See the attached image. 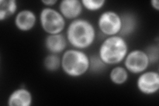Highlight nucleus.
<instances>
[{"label":"nucleus","instance_id":"nucleus-1","mask_svg":"<svg viewBox=\"0 0 159 106\" xmlns=\"http://www.w3.org/2000/svg\"><path fill=\"white\" fill-rule=\"evenodd\" d=\"M66 37L68 42L74 48L84 50L91 47L95 41L96 32L90 21L78 18L69 24Z\"/></svg>","mask_w":159,"mask_h":106},{"label":"nucleus","instance_id":"nucleus-2","mask_svg":"<svg viewBox=\"0 0 159 106\" xmlns=\"http://www.w3.org/2000/svg\"><path fill=\"white\" fill-rule=\"evenodd\" d=\"M128 53L129 47L125 38L115 35L107 37L102 42L98 55L107 65H115L123 62Z\"/></svg>","mask_w":159,"mask_h":106},{"label":"nucleus","instance_id":"nucleus-3","mask_svg":"<svg viewBox=\"0 0 159 106\" xmlns=\"http://www.w3.org/2000/svg\"><path fill=\"white\" fill-rule=\"evenodd\" d=\"M61 68L70 77H80L89 70V57L82 50L68 49L61 57Z\"/></svg>","mask_w":159,"mask_h":106},{"label":"nucleus","instance_id":"nucleus-4","mask_svg":"<svg viewBox=\"0 0 159 106\" xmlns=\"http://www.w3.org/2000/svg\"><path fill=\"white\" fill-rule=\"evenodd\" d=\"M39 21L43 31L48 35L62 33L66 27V19L59 11L52 7L42 9Z\"/></svg>","mask_w":159,"mask_h":106},{"label":"nucleus","instance_id":"nucleus-5","mask_svg":"<svg viewBox=\"0 0 159 106\" xmlns=\"http://www.w3.org/2000/svg\"><path fill=\"white\" fill-rule=\"evenodd\" d=\"M98 28L107 37L119 35L121 29V15L114 11H106L99 16L98 20Z\"/></svg>","mask_w":159,"mask_h":106},{"label":"nucleus","instance_id":"nucleus-6","mask_svg":"<svg viewBox=\"0 0 159 106\" xmlns=\"http://www.w3.org/2000/svg\"><path fill=\"white\" fill-rule=\"evenodd\" d=\"M123 62L124 67L127 71L135 74L146 71L150 65L145 51L140 49H135L129 52Z\"/></svg>","mask_w":159,"mask_h":106},{"label":"nucleus","instance_id":"nucleus-7","mask_svg":"<svg viewBox=\"0 0 159 106\" xmlns=\"http://www.w3.org/2000/svg\"><path fill=\"white\" fill-rule=\"evenodd\" d=\"M137 87L140 92L145 95H152L159 90V74L158 72L145 71L139 74L137 80Z\"/></svg>","mask_w":159,"mask_h":106},{"label":"nucleus","instance_id":"nucleus-8","mask_svg":"<svg viewBox=\"0 0 159 106\" xmlns=\"http://www.w3.org/2000/svg\"><path fill=\"white\" fill-rule=\"evenodd\" d=\"M82 10L83 6L79 0H62L59 3V12L65 19H78Z\"/></svg>","mask_w":159,"mask_h":106},{"label":"nucleus","instance_id":"nucleus-9","mask_svg":"<svg viewBox=\"0 0 159 106\" xmlns=\"http://www.w3.org/2000/svg\"><path fill=\"white\" fill-rule=\"evenodd\" d=\"M37 16L32 10L23 9L19 12L15 17V25L21 31H31L35 26Z\"/></svg>","mask_w":159,"mask_h":106},{"label":"nucleus","instance_id":"nucleus-10","mask_svg":"<svg viewBox=\"0 0 159 106\" xmlns=\"http://www.w3.org/2000/svg\"><path fill=\"white\" fill-rule=\"evenodd\" d=\"M67 39L62 33L48 35L44 39V47L50 53L60 54L65 51Z\"/></svg>","mask_w":159,"mask_h":106},{"label":"nucleus","instance_id":"nucleus-11","mask_svg":"<svg viewBox=\"0 0 159 106\" xmlns=\"http://www.w3.org/2000/svg\"><path fill=\"white\" fill-rule=\"evenodd\" d=\"M33 103L31 92L25 88H19L11 93L7 99L9 106H31Z\"/></svg>","mask_w":159,"mask_h":106},{"label":"nucleus","instance_id":"nucleus-12","mask_svg":"<svg viewBox=\"0 0 159 106\" xmlns=\"http://www.w3.org/2000/svg\"><path fill=\"white\" fill-rule=\"evenodd\" d=\"M121 29L119 35L125 37L132 35L137 27V19L131 13H124L121 15Z\"/></svg>","mask_w":159,"mask_h":106},{"label":"nucleus","instance_id":"nucleus-13","mask_svg":"<svg viewBox=\"0 0 159 106\" xmlns=\"http://www.w3.org/2000/svg\"><path fill=\"white\" fill-rule=\"evenodd\" d=\"M17 3L16 0H1L0 1V21H3L11 17L17 12Z\"/></svg>","mask_w":159,"mask_h":106},{"label":"nucleus","instance_id":"nucleus-14","mask_svg":"<svg viewBox=\"0 0 159 106\" xmlns=\"http://www.w3.org/2000/svg\"><path fill=\"white\" fill-rule=\"evenodd\" d=\"M129 78V72L127 69L121 66L114 67L109 73V79L116 85H122L125 84Z\"/></svg>","mask_w":159,"mask_h":106},{"label":"nucleus","instance_id":"nucleus-15","mask_svg":"<svg viewBox=\"0 0 159 106\" xmlns=\"http://www.w3.org/2000/svg\"><path fill=\"white\" fill-rule=\"evenodd\" d=\"M43 65L47 71L57 72L61 68V58L57 54L50 53L44 58Z\"/></svg>","mask_w":159,"mask_h":106},{"label":"nucleus","instance_id":"nucleus-16","mask_svg":"<svg viewBox=\"0 0 159 106\" xmlns=\"http://www.w3.org/2000/svg\"><path fill=\"white\" fill-rule=\"evenodd\" d=\"M107 64L103 62V60L98 54H93L89 57V70L94 73L102 72L107 67Z\"/></svg>","mask_w":159,"mask_h":106},{"label":"nucleus","instance_id":"nucleus-17","mask_svg":"<svg viewBox=\"0 0 159 106\" xmlns=\"http://www.w3.org/2000/svg\"><path fill=\"white\" fill-rule=\"evenodd\" d=\"M83 7L89 12H96L101 9L106 3L105 0H82Z\"/></svg>","mask_w":159,"mask_h":106},{"label":"nucleus","instance_id":"nucleus-18","mask_svg":"<svg viewBox=\"0 0 159 106\" xmlns=\"http://www.w3.org/2000/svg\"><path fill=\"white\" fill-rule=\"evenodd\" d=\"M145 51L147 55L150 64H155L158 62L159 48L158 44L150 45L145 50Z\"/></svg>","mask_w":159,"mask_h":106},{"label":"nucleus","instance_id":"nucleus-19","mask_svg":"<svg viewBox=\"0 0 159 106\" xmlns=\"http://www.w3.org/2000/svg\"><path fill=\"white\" fill-rule=\"evenodd\" d=\"M41 3L48 7H51L58 3L57 0H43Z\"/></svg>","mask_w":159,"mask_h":106},{"label":"nucleus","instance_id":"nucleus-20","mask_svg":"<svg viewBox=\"0 0 159 106\" xmlns=\"http://www.w3.org/2000/svg\"><path fill=\"white\" fill-rule=\"evenodd\" d=\"M151 5L152 7L156 10V11H158L159 10V2L158 0H152L151 2Z\"/></svg>","mask_w":159,"mask_h":106}]
</instances>
